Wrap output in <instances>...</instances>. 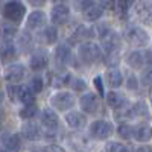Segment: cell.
<instances>
[{"mask_svg":"<svg viewBox=\"0 0 152 152\" xmlns=\"http://www.w3.org/2000/svg\"><path fill=\"white\" fill-rule=\"evenodd\" d=\"M26 14V6L20 0H9L3 5V17L12 23H20Z\"/></svg>","mask_w":152,"mask_h":152,"instance_id":"1","label":"cell"},{"mask_svg":"<svg viewBox=\"0 0 152 152\" xmlns=\"http://www.w3.org/2000/svg\"><path fill=\"white\" fill-rule=\"evenodd\" d=\"M100 56H102L100 47L94 43H84L79 47V58L84 64H94L100 59Z\"/></svg>","mask_w":152,"mask_h":152,"instance_id":"2","label":"cell"},{"mask_svg":"<svg viewBox=\"0 0 152 152\" xmlns=\"http://www.w3.org/2000/svg\"><path fill=\"white\" fill-rule=\"evenodd\" d=\"M134 15L138 21L152 28V0H140L134 6Z\"/></svg>","mask_w":152,"mask_h":152,"instance_id":"3","label":"cell"},{"mask_svg":"<svg viewBox=\"0 0 152 152\" xmlns=\"http://www.w3.org/2000/svg\"><path fill=\"white\" fill-rule=\"evenodd\" d=\"M8 96L14 102H21L24 105L34 104V91L31 88L17 87V85H9L8 87Z\"/></svg>","mask_w":152,"mask_h":152,"instance_id":"4","label":"cell"},{"mask_svg":"<svg viewBox=\"0 0 152 152\" xmlns=\"http://www.w3.org/2000/svg\"><path fill=\"white\" fill-rule=\"evenodd\" d=\"M125 38H126V41H128L129 44H132L135 47H143L149 41L148 32H145L142 28H137V26H132V28L126 29Z\"/></svg>","mask_w":152,"mask_h":152,"instance_id":"5","label":"cell"},{"mask_svg":"<svg viewBox=\"0 0 152 152\" xmlns=\"http://www.w3.org/2000/svg\"><path fill=\"white\" fill-rule=\"evenodd\" d=\"M113 132H114V128L110 122L96 120L90 125V134L94 138H99V140H105V138H108Z\"/></svg>","mask_w":152,"mask_h":152,"instance_id":"6","label":"cell"},{"mask_svg":"<svg viewBox=\"0 0 152 152\" xmlns=\"http://www.w3.org/2000/svg\"><path fill=\"white\" fill-rule=\"evenodd\" d=\"M50 104H52L56 110H59V111H67V110H70V108L73 107L75 99H73V96H72L70 93H67V91H59V93H56V94L52 96V99H50Z\"/></svg>","mask_w":152,"mask_h":152,"instance_id":"7","label":"cell"},{"mask_svg":"<svg viewBox=\"0 0 152 152\" xmlns=\"http://www.w3.org/2000/svg\"><path fill=\"white\" fill-rule=\"evenodd\" d=\"M24 75H26V70H24V67L21 64H11L5 69V79L11 84H17L20 81H23Z\"/></svg>","mask_w":152,"mask_h":152,"instance_id":"8","label":"cell"},{"mask_svg":"<svg viewBox=\"0 0 152 152\" xmlns=\"http://www.w3.org/2000/svg\"><path fill=\"white\" fill-rule=\"evenodd\" d=\"M79 104H81V108L84 110V113L87 114H94L99 107H100V102H99V97L94 94V93H87L84 94L81 99H79Z\"/></svg>","mask_w":152,"mask_h":152,"instance_id":"9","label":"cell"},{"mask_svg":"<svg viewBox=\"0 0 152 152\" xmlns=\"http://www.w3.org/2000/svg\"><path fill=\"white\" fill-rule=\"evenodd\" d=\"M47 62H49V58H47V53L44 50L38 49V50H34V53L31 55L29 58V66L34 72H40L43 69L47 67Z\"/></svg>","mask_w":152,"mask_h":152,"instance_id":"10","label":"cell"},{"mask_svg":"<svg viewBox=\"0 0 152 152\" xmlns=\"http://www.w3.org/2000/svg\"><path fill=\"white\" fill-rule=\"evenodd\" d=\"M70 17V11L66 5H56L52 12H50V18H52V23L56 24V26H62L69 21Z\"/></svg>","mask_w":152,"mask_h":152,"instance_id":"11","label":"cell"},{"mask_svg":"<svg viewBox=\"0 0 152 152\" xmlns=\"http://www.w3.org/2000/svg\"><path fill=\"white\" fill-rule=\"evenodd\" d=\"M102 43H104V47L108 52V55L110 53H116L119 50V47H120V37L116 32L110 31L105 37H102Z\"/></svg>","mask_w":152,"mask_h":152,"instance_id":"12","label":"cell"},{"mask_svg":"<svg viewBox=\"0 0 152 152\" xmlns=\"http://www.w3.org/2000/svg\"><path fill=\"white\" fill-rule=\"evenodd\" d=\"M21 146L18 134H9L2 138V151L3 152H18Z\"/></svg>","mask_w":152,"mask_h":152,"instance_id":"13","label":"cell"},{"mask_svg":"<svg viewBox=\"0 0 152 152\" xmlns=\"http://www.w3.org/2000/svg\"><path fill=\"white\" fill-rule=\"evenodd\" d=\"M73 61V55H72V50L67 46H58L55 50V62L58 66H67Z\"/></svg>","mask_w":152,"mask_h":152,"instance_id":"14","label":"cell"},{"mask_svg":"<svg viewBox=\"0 0 152 152\" xmlns=\"http://www.w3.org/2000/svg\"><path fill=\"white\" fill-rule=\"evenodd\" d=\"M41 123L47 131H56L58 129V116L52 110H44L41 113Z\"/></svg>","mask_w":152,"mask_h":152,"instance_id":"15","label":"cell"},{"mask_svg":"<svg viewBox=\"0 0 152 152\" xmlns=\"http://www.w3.org/2000/svg\"><path fill=\"white\" fill-rule=\"evenodd\" d=\"M66 122H67V125L70 126L72 129H81V128H84V126H85L87 119H85V116H84L82 113L72 111V113H69L67 116H66Z\"/></svg>","mask_w":152,"mask_h":152,"instance_id":"16","label":"cell"},{"mask_svg":"<svg viewBox=\"0 0 152 152\" xmlns=\"http://www.w3.org/2000/svg\"><path fill=\"white\" fill-rule=\"evenodd\" d=\"M93 35H94V32H93L91 28L81 24V26H78V28H76V31L72 34V37H70V43H79V41L90 40Z\"/></svg>","mask_w":152,"mask_h":152,"instance_id":"17","label":"cell"},{"mask_svg":"<svg viewBox=\"0 0 152 152\" xmlns=\"http://www.w3.org/2000/svg\"><path fill=\"white\" fill-rule=\"evenodd\" d=\"M44 23H46V14L43 11H34L29 14L28 17V21H26V26L29 29H38V28H41L44 26Z\"/></svg>","mask_w":152,"mask_h":152,"instance_id":"18","label":"cell"},{"mask_svg":"<svg viewBox=\"0 0 152 152\" xmlns=\"http://www.w3.org/2000/svg\"><path fill=\"white\" fill-rule=\"evenodd\" d=\"M107 104L113 110H123V107L126 105V97L117 91H111L107 94Z\"/></svg>","mask_w":152,"mask_h":152,"instance_id":"19","label":"cell"},{"mask_svg":"<svg viewBox=\"0 0 152 152\" xmlns=\"http://www.w3.org/2000/svg\"><path fill=\"white\" fill-rule=\"evenodd\" d=\"M152 137V128L146 123H142L134 128V138L137 142H148Z\"/></svg>","mask_w":152,"mask_h":152,"instance_id":"20","label":"cell"},{"mask_svg":"<svg viewBox=\"0 0 152 152\" xmlns=\"http://www.w3.org/2000/svg\"><path fill=\"white\" fill-rule=\"evenodd\" d=\"M21 134H23L24 138H28V140H38V138H40V135H41L38 125H35V123H32V122L23 125Z\"/></svg>","mask_w":152,"mask_h":152,"instance_id":"21","label":"cell"},{"mask_svg":"<svg viewBox=\"0 0 152 152\" xmlns=\"http://www.w3.org/2000/svg\"><path fill=\"white\" fill-rule=\"evenodd\" d=\"M17 56V49L9 40H3L2 43V59L3 62H9L11 59H14Z\"/></svg>","mask_w":152,"mask_h":152,"instance_id":"22","label":"cell"},{"mask_svg":"<svg viewBox=\"0 0 152 152\" xmlns=\"http://www.w3.org/2000/svg\"><path fill=\"white\" fill-rule=\"evenodd\" d=\"M40 40L44 43V44H53L56 40H58V31H56V28H53V26H47V28H44L41 32H40Z\"/></svg>","mask_w":152,"mask_h":152,"instance_id":"23","label":"cell"},{"mask_svg":"<svg viewBox=\"0 0 152 152\" xmlns=\"http://www.w3.org/2000/svg\"><path fill=\"white\" fill-rule=\"evenodd\" d=\"M104 9H105V8L97 2V3H94L93 6H90L87 11H84V18L88 20V21H96L97 18H100Z\"/></svg>","mask_w":152,"mask_h":152,"instance_id":"24","label":"cell"},{"mask_svg":"<svg viewBox=\"0 0 152 152\" xmlns=\"http://www.w3.org/2000/svg\"><path fill=\"white\" fill-rule=\"evenodd\" d=\"M107 81H108L110 87L117 88V87H120V85L123 84V75H122V72L117 70V69H111V70H108V73H107Z\"/></svg>","mask_w":152,"mask_h":152,"instance_id":"25","label":"cell"},{"mask_svg":"<svg viewBox=\"0 0 152 152\" xmlns=\"http://www.w3.org/2000/svg\"><path fill=\"white\" fill-rule=\"evenodd\" d=\"M143 61H146L143 58V55L140 52H129L126 55V64L132 69H140L143 66Z\"/></svg>","mask_w":152,"mask_h":152,"instance_id":"26","label":"cell"},{"mask_svg":"<svg viewBox=\"0 0 152 152\" xmlns=\"http://www.w3.org/2000/svg\"><path fill=\"white\" fill-rule=\"evenodd\" d=\"M50 79H52V85L55 88H61V87L70 84L72 75H53V76H50Z\"/></svg>","mask_w":152,"mask_h":152,"instance_id":"27","label":"cell"},{"mask_svg":"<svg viewBox=\"0 0 152 152\" xmlns=\"http://www.w3.org/2000/svg\"><path fill=\"white\" fill-rule=\"evenodd\" d=\"M37 114H38V107L35 104H29V105H24V108L20 111V117L24 120H29L34 119Z\"/></svg>","mask_w":152,"mask_h":152,"instance_id":"28","label":"cell"},{"mask_svg":"<svg viewBox=\"0 0 152 152\" xmlns=\"http://www.w3.org/2000/svg\"><path fill=\"white\" fill-rule=\"evenodd\" d=\"M105 152H131L128 146H125L119 142H108L105 145Z\"/></svg>","mask_w":152,"mask_h":152,"instance_id":"29","label":"cell"},{"mask_svg":"<svg viewBox=\"0 0 152 152\" xmlns=\"http://www.w3.org/2000/svg\"><path fill=\"white\" fill-rule=\"evenodd\" d=\"M116 9H117V14H119V17L120 18H126V15H128V9H129V3L126 2V0H116Z\"/></svg>","mask_w":152,"mask_h":152,"instance_id":"30","label":"cell"},{"mask_svg":"<svg viewBox=\"0 0 152 152\" xmlns=\"http://www.w3.org/2000/svg\"><path fill=\"white\" fill-rule=\"evenodd\" d=\"M117 132H119V135H120L122 138H125V140H128V138H131V137L134 135V129L131 128L129 125H126V123H122V125L119 126Z\"/></svg>","mask_w":152,"mask_h":152,"instance_id":"31","label":"cell"},{"mask_svg":"<svg viewBox=\"0 0 152 152\" xmlns=\"http://www.w3.org/2000/svg\"><path fill=\"white\" fill-rule=\"evenodd\" d=\"M96 3V0H75V3H73V6H75V9L76 11H87L90 6H93Z\"/></svg>","mask_w":152,"mask_h":152,"instance_id":"32","label":"cell"},{"mask_svg":"<svg viewBox=\"0 0 152 152\" xmlns=\"http://www.w3.org/2000/svg\"><path fill=\"white\" fill-rule=\"evenodd\" d=\"M29 88L34 93H40L43 90V79L40 78V76H34V78L31 79V82H29Z\"/></svg>","mask_w":152,"mask_h":152,"instance_id":"33","label":"cell"},{"mask_svg":"<svg viewBox=\"0 0 152 152\" xmlns=\"http://www.w3.org/2000/svg\"><path fill=\"white\" fill-rule=\"evenodd\" d=\"M17 34V28L15 26H9V24H3V28H2V37H3V40H11L12 37H14Z\"/></svg>","mask_w":152,"mask_h":152,"instance_id":"34","label":"cell"},{"mask_svg":"<svg viewBox=\"0 0 152 152\" xmlns=\"http://www.w3.org/2000/svg\"><path fill=\"white\" fill-rule=\"evenodd\" d=\"M32 44H34L32 37H31L29 34L24 32V34L21 35V40H20V46H21V49H23V50H31V49H32Z\"/></svg>","mask_w":152,"mask_h":152,"instance_id":"35","label":"cell"},{"mask_svg":"<svg viewBox=\"0 0 152 152\" xmlns=\"http://www.w3.org/2000/svg\"><path fill=\"white\" fill-rule=\"evenodd\" d=\"M132 113L134 116H148V108L143 102H138L132 107Z\"/></svg>","mask_w":152,"mask_h":152,"instance_id":"36","label":"cell"},{"mask_svg":"<svg viewBox=\"0 0 152 152\" xmlns=\"http://www.w3.org/2000/svg\"><path fill=\"white\" fill-rule=\"evenodd\" d=\"M70 85H72V88H75L76 91H81V90H85L87 88V84L82 79H79V78H72Z\"/></svg>","mask_w":152,"mask_h":152,"instance_id":"37","label":"cell"},{"mask_svg":"<svg viewBox=\"0 0 152 152\" xmlns=\"http://www.w3.org/2000/svg\"><path fill=\"white\" fill-rule=\"evenodd\" d=\"M142 82L143 84H152V67L151 69H146L145 72H143V75H142Z\"/></svg>","mask_w":152,"mask_h":152,"instance_id":"38","label":"cell"},{"mask_svg":"<svg viewBox=\"0 0 152 152\" xmlns=\"http://www.w3.org/2000/svg\"><path fill=\"white\" fill-rule=\"evenodd\" d=\"M93 82H94V87L97 88V93H99L100 96H104V94H105V91H104V84H102V78H100V76H96Z\"/></svg>","mask_w":152,"mask_h":152,"instance_id":"39","label":"cell"},{"mask_svg":"<svg viewBox=\"0 0 152 152\" xmlns=\"http://www.w3.org/2000/svg\"><path fill=\"white\" fill-rule=\"evenodd\" d=\"M43 151H44V152H66V151H64V148H61V146H58V145H50V146H46Z\"/></svg>","mask_w":152,"mask_h":152,"instance_id":"40","label":"cell"},{"mask_svg":"<svg viewBox=\"0 0 152 152\" xmlns=\"http://www.w3.org/2000/svg\"><path fill=\"white\" fill-rule=\"evenodd\" d=\"M128 88H129V90H135V88H137V79H135V76H129V79H128Z\"/></svg>","mask_w":152,"mask_h":152,"instance_id":"41","label":"cell"},{"mask_svg":"<svg viewBox=\"0 0 152 152\" xmlns=\"http://www.w3.org/2000/svg\"><path fill=\"white\" fill-rule=\"evenodd\" d=\"M26 2L32 6H43L46 3V0H26Z\"/></svg>","mask_w":152,"mask_h":152,"instance_id":"42","label":"cell"},{"mask_svg":"<svg viewBox=\"0 0 152 152\" xmlns=\"http://www.w3.org/2000/svg\"><path fill=\"white\" fill-rule=\"evenodd\" d=\"M145 59L146 62H149V64H152V46L146 50V53H145Z\"/></svg>","mask_w":152,"mask_h":152,"instance_id":"43","label":"cell"},{"mask_svg":"<svg viewBox=\"0 0 152 152\" xmlns=\"http://www.w3.org/2000/svg\"><path fill=\"white\" fill-rule=\"evenodd\" d=\"M135 152H152V148H151V146H148V145H145V146L137 148V149H135Z\"/></svg>","mask_w":152,"mask_h":152,"instance_id":"44","label":"cell"},{"mask_svg":"<svg viewBox=\"0 0 152 152\" xmlns=\"http://www.w3.org/2000/svg\"><path fill=\"white\" fill-rule=\"evenodd\" d=\"M52 2H53V3H56V5H64V3L67 2V0H52Z\"/></svg>","mask_w":152,"mask_h":152,"instance_id":"45","label":"cell"},{"mask_svg":"<svg viewBox=\"0 0 152 152\" xmlns=\"http://www.w3.org/2000/svg\"><path fill=\"white\" fill-rule=\"evenodd\" d=\"M126 2H128V3H129V5H132V3H134V2H135V0H126Z\"/></svg>","mask_w":152,"mask_h":152,"instance_id":"46","label":"cell"},{"mask_svg":"<svg viewBox=\"0 0 152 152\" xmlns=\"http://www.w3.org/2000/svg\"><path fill=\"white\" fill-rule=\"evenodd\" d=\"M149 97H151V102H152V88H151V91H149Z\"/></svg>","mask_w":152,"mask_h":152,"instance_id":"47","label":"cell"},{"mask_svg":"<svg viewBox=\"0 0 152 152\" xmlns=\"http://www.w3.org/2000/svg\"><path fill=\"white\" fill-rule=\"evenodd\" d=\"M32 152H44V151H32Z\"/></svg>","mask_w":152,"mask_h":152,"instance_id":"48","label":"cell"}]
</instances>
